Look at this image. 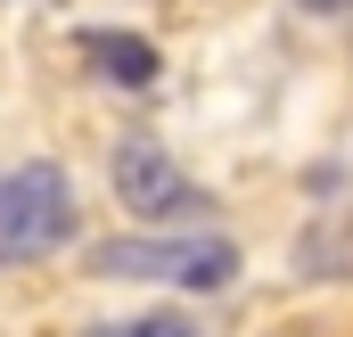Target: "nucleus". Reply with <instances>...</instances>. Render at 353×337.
I'll use <instances>...</instances> for the list:
<instances>
[{
  "label": "nucleus",
  "mask_w": 353,
  "mask_h": 337,
  "mask_svg": "<svg viewBox=\"0 0 353 337\" xmlns=\"http://www.w3.org/2000/svg\"><path fill=\"white\" fill-rule=\"evenodd\" d=\"M74 239V189L58 165H17L0 173V255L33 263V255H58Z\"/></svg>",
  "instance_id": "obj_2"
},
{
  "label": "nucleus",
  "mask_w": 353,
  "mask_h": 337,
  "mask_svg": "<svg viewBox=\"0 0 353 337\" xmlns=\"http://www.w3.org/2000/svg\"><path fill=\"white\" fill-rule=\"evenodd\" d=\"M115 198H123L140 222H157V231H165V222H189V214L214 206V198H205V189H197V181H189L157 140H123V148H115Z\"/></svg>",
  "instance_id": "obj_3"
},
{
  "label": "nucleus",
  "mask_w": 353,
  "mask_h": 337,
  "mask_svg": "<svg viewBox=\"0 0 353 337\" xmlns=\"http://www.w3.org/2000/svg\"><path fill=\"white\" fill-rule=\"evenodd\" d=\"M83 337H197L181 313H140V321H107V329H83Z\"/></svg>",
  "instance_id": "obj_5"
},
{
  "label": "nucleus",
  "mask_w": 353,
  "mask_h": 337,
  "mask_svg": "<svg viewBox=\"0 0 353 337\" xmlns=\"http://www.w3.org/2000/svg\"><path fill=\"white\" fill-rule=\"evenodd\" d=\"M90 271L99 280H165V288H230V271H239V247L230 239H107V247H90Z\"/></svg>",
  "instance_id": "obj_1"
},
{
  "label": "nucleus",
  "mask_w": 353,
  "mask_h": 337,
  "mask_svg": "<svg viewBox=\"0 0 353 337\" xmlns=\"http://www.w3.org/2000/svg\"><path fill=\"white\" fill-rule=\"evenodd\" d=\"M83 50H90V58H99L123 90H148V83H157V50H148V41H132V33H83Z\"/></svg>",
  "instance_id": "obj_4"
}]
</instances>
